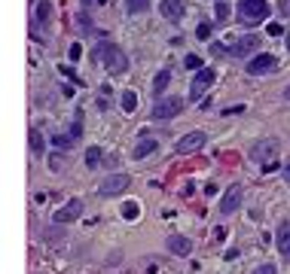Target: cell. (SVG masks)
Wrapping results in <instances>:
<instances>
[{
    "label": "cell",
    "instance_id": "cell-30",
    "mask_svg": "<svg viewBox=\"0 0 290 274\" xmlns=\"http://www.w3.org/2000/svg\"><path fill=\"white\" fill-rule=\"evenodd\" d=\"M211 52H214V55H232L226 46H220V43H211Z\"/></svg>",
    "mask_w": 290,
    "mask_h": 274
},
{
    "label": "cell",
    "instance_id": "cell-5",
    "mask_svg": "<svg viewBox=\"0 0 290 274\" xmlns=\"http://www.w3.org/2000/svg\"><path fill=\"white\" fill-rule=\"evenodd\" d=\"M183 113V98H162L153 107V119H174Z\"/></svg>",
    "mask_w": 290,
    "mask_h": 274
},
{
    "label": "cell",
    "instance_id": "cell-22",
    "mask_svg": "<svg viewBox=\"0 0 290 274\" xmlns=\"http://www.w3.org/2000/svg\"><path fill=\"white\" fill-rule=\"evenodd\" d=\"M137 213H141V210H137L135 201H125L122 204V216H125V220H137Z\"/></svg>",
    "mask_w": 290,
    "mask_h": 274
},
{
    "label": "cell",
    "instance_id": "cell-14",
    "mask_svg": "<svg viewBox=\"0 0 290 274\" xmlns=\"http://www.w3.org/2000/svg\"><path fill=\"white\" fill-rule=\"evenodd\" d=\"M168 250L174 256H190L193 253V244H190V238H183V235H171L168 238Z\"/></svg>",
    "mask_w": 290,
    "mask_h": 274
},
{
    "label": "cell",
    "instance_id": "cell-9",
    "mask_svg": "<svg viewBox=\"0 0 290 274\" xmlns=\"http://www.w3.org/2000/svg\"><path fill=\"white\" fill-rule=\"evenodd\" d=\"M251 52H260V37L257 34H245V37L235 40V46H232V55H235V58H248Z\"/></svg>",
    "mask_w": 290,
    "mask_h": 274
},
{
    "label": "cell",
    "instance_id": "cell-6",
    "mask_svg": "<svg viewBox=\"0 0 290 274\" xmlns=\"http://www.w3.org/2000/svg\"><path fill=\"white\" fill-rule=\"evenodd\" d=\"M275 155H278V140H275V137H266V140H260L251 150V158H253V162H260V165H269Z\"/></svg>",
    "mask_w": 290,
    "mask_h": 274
},
{
    "label": "cell",
    "instance_id": "cell-37",
    "mask_svg": "<svg viewBox=\"0 0 290 274\" xmlns=\"http://www.w3.org/2000/svg\"><path fill=\"white\" fill-rule=\"evenodd\" d=\"M98 3H101V6H104V3H110V0H98Z\"/></svg>",
    "mask_w": 290,
    "mask_h": 274
},
{
    "label": "cell",
    "instance_id": "cell-11",
    "mask_svg": "<svg viewBox=\"0 0 290 274\" xmlns=\"http://www.w3.org/2000/svg\"><path fill=\"white\" fill-rule=\"evenodd\" d=\"M159 13H162V18H168V21H180L183 13H187V6H183L180 0H162Z\"/></svg>",
    "mask_w": 290,
    "mask_h": 274
},
{
    "label": "cell",
    "instance_id": "cell-33",
    "mask_svg": "<svg viewBox=\"0 0 290 274\" xmlns=\"http://www.w3.org/2000/svg\"><path fill=\"white\" fill-rule=\"evenodd\" d=\"M49 165H52V171H58V168H61V155H52Z\"/></svg>",
    "mask_w": 290,
    "mask_h": 274
},
{
    "label": "cell",
    "instance_id": "cell-39",
    "mask_svg": "<svg viewBox=\"0 0 290 274\" xmlns=\"http://www.w3.org/2000/svg\"><path fill=\"white\" fill-rule=\"evenodd\" d=\"M31 3H37V0H31Z\"/></svg>",
    "mask_w": 290,
    "mask_h": 274
},
{
    "label": "cell",
    "instance_id": "cell-31",
    "mask_svg": "<svg viewBox=\"0 0 290 274\" xmlns=\"http://www.w3.org/2000/svg\"><path fill=\"white\" fill-rule=\"evenodd\" d=\"M269 34H272V37H281V34H284V28L278 25V21H272V25H269Z\"/></svg>",
    "mask_w": 290,
    "mask_h": 274
},
{
    "label": "cell",
    "instance_id": "cell-36",
    "mask_svg": "<svg viewBox=\"0 0 290 274\" xmlns=\"http://www.w3.org/2000/svg\"><path fill=\"white\" fill-rule=\"evenodd\" d=\"M83 3H86V6H89V3H98V0H83Z\"/></svg>",
    "mask_w": 290,
    "mask_h": 274
},
{
    "label": "cell",
    "instance_id": "cell-21",
    "mask_svg": "<svg viewBox=\"0 0 290 274\" xmlns=\"http://www.w3.org/2000/svg\"><path fill=\"white\" fill-rule=\"evenodd\" d=\"M125 3H129V13L132 16H137V13H147V0H125Z\"/></svg>",
    "mask_w": 290,
    "mask_h": 274
},
{
    "label": "cell",
    "instance_id": "cell-20",
    "mask_svg": "<svg viewBox=\"0 0 290 274\" xmlns=\"http://www.w3.org/2000/svg\"><path fill=\"white\" fill-rule=\"evenodd\" d=\"M71 143H74V137H67V134H55V137H52V146H55V150H71Z\"/></svg>",
    "mask_w": 290,
    "mask_h": 274
},
{
    "label": "cell",
    "instance_id": "cell-18",
    "mask_svg": "<svg viewBox=\"0 0 290 274\" xmlns=\"http://www.w3.org/2000/svg\"><path fill=\"white\" fill-rule=\"evenodd\" d=\"M86 165H89V168H98V165H101V146H89V153H86Z\"/></svg>",
    "mask_w": 290,
    "mask_h": 274
},
{
    "label": "cell",
    "instance_id": "cell-16",
    "mask_svg": "<svg viewBox=\"0 0 290 274\" xmlns=\"http://www.w3.org/2000/svg\"><path fill=\"white\" fill-rule=\"evenodd\" d=\"M28 143H31V153H34V155H40V153L46 150V140H43L40 128H31V131H28Z\"/></svg>",
    "mask_w": 290,
    "mask_h": 274
},
{
    "label": "cell",
    "instance_id": "cell-13",
    "mask_svg": "<svg viewBox=\"0 0 290 274\" xmlns=\"http://www.w3.org/2000/svg\"><path fill=\"white\" fill-rule=\"evenodd\" d=\"M275 244H278V253H281V256H290V220H284L281 225H278Z\"/></svg>",
    "mask_w": 290,
    "mask_h": 274
},
{
    "label": "cell",
    "instance_id": "cell-38",
    "mask_svg": "<svg viewBox=\"0 0 290 274\" xmlns=\"http://www.w3.org/2000/svg\"><path fill=\"white\" fill-rule=\"evenodd\" d=\"M287 49H290V34H287Z\"/></svg>",
    "mask_w": 290,
    "mask_h": 274
},
{
    "label": "cell",
    "instance_id": "cell-8",
    "mask_svg": "<svg viewBox=\"0 0 290 274\" xmlns=\"http://www.w3.org/2000/svg\"><path fill=\"white\" fill-rule=\"evenodd\" d=\"M205 131H190V134H183L180 140H177V146H174V150H177L180 155H187V153H195V150H202L205 146Z\"/></svg>",
    "mask_w": 290,
    "mask_h": 274
},
{
    "label": "cell",
    "instance_id": "cell-15",
    "mask_svg": "<svg viewBox=\"0 0 290 274\" xmlns=\"http://www.w3.org/2000/svg\"><path fill=\"white\" fill-rule=\"evenodd\" d=\"M156 146H159V143L153 140V137H144V140H137V143H135L132 155H135V158H147L150 153H156Z\"/></svg>",
    "mask_w": 290,
    "mask_h": 274
},
{
    "label": "cell",
    "instance_id": "cell-26",
    "mask_svg": "<svg viewBox=\"0 0 290 274\" xmlns=\"http://www.w3.org/2000/svg\"><path fill=\"white\" fill-rule=\"evenodd\" d=\"M195 37H199V40H208V37H211V25H208V21H202V25L195 28Z\"/></svg>",
    "mask_w": 290,
    "mask_h": 274
},
{
    "label": "cell",
    "instance_id": "cell-4",
    "mask_svg": "<svg viewBox=\"0 0 290 274\" xmlns=\"http://www.w3.org/2000/svg\"><path fill=\"white\" fill-rule=\"evenodd\" d=\"M214 76H217V73L211 70V67H202V70H195L193 83H190V101H202V95L214 86Z\"/></svg>",
    "mask_w": 290,
    "mask_h": 274
},
{
    "label": "cell",
    "instance_id": "cell-3",
    "mask_svg": "<svg viewBox=\"0 0 290 274\" xmlns=\"http://www.w3.org/2000/svg\"><path fill=\"white\" fill-rule=\"evenodd\" d=\"M129 174H107L101 180V186H98V195L101 198H113V195H119V192L129 189Z\"/></svg>",
    "mask_w": 290,
    "mask_h": 274
},
{
    "label": "cell",
    "instance_id": "cell-24",
    "mask_svg": "<svg viewBox=\"0 0 290 274\" xmlns=\"http://www.w3.org/2000/svg\"><path fill=\"white\" fill-rule=\"evenodd\" d=\"M183 67H187V70H202V58L199 55H187V58H183Z\"/></svg>",
    "mask_w": 290,
    "mask_h": 274
},
{
    "label": "cell",
    "instance_id": "cell-29",
    "mask_svg": "<svg viewBox=\"0 0 290 274\" xmlns=\"http://www.w3.org/2000/svg\"><path fill=\"white\" fill-rule=\"evenodd\" d=\"M67 55H71V61H79V58H83V46H79V43H74Z\"/></svg>",
    "mask_w": 290,
    "mask_h": 274
},
{
    "label": "cell",
    "instance_id": "cell-2",
    "mask_svg": "<svg viewBox=\"0 0 290 274\" xmlns=\"http://www.w3.org/2000/svg\"><path fill=\"white\" fill-rule=\"evenodd\" d=\"M238 16L245 21H263L269 16V0H238Z\"/></svg>",
    "mask_w": 290,
    "mask_h": 274
},
{
    "label": "cell",
    "instance_id": "cell-34",
    "mask_svg": "<svg viewBox=\"0 0 290 274\" xmlns=\"http://www.w3.org/2000/svg\"><path fill=\"white\" fill-rule=\"evenodd\" d=\"M284 171H287V177H290V158H287V162H284Z\"/></svg>",
    "mask_w": 290,
    "mask_h": 274
},
{
    "label": "cell",
    "instance_id": "cell-23",
    "mask_svg": "<svg viewBox=\"0 0 290 274\" xmlns=\"http://www.w3.org/2000/svg\"><path fill=\"white\" fill-rule=\"evenodd\" d=\"M49 13H52V6L46 3V0H40V3H37V9H34V16H37L40 21H46V18H49Z\"/></svg>",
    "mask_w": 290,
    "mask_h": 274
},
{
    "label": "cell",
    "instance_id": "cell-19",
    "mask_svg": "<svg viewBox=\"0 0 290 274\" xmlns=\"http://www.w3.org/2000/svg\"><path fill=\"white\" fill-rule=\"evenodd\" d=\"M135 107H137V95H135V91H122V110L132 113Z\"/></svg>",
    "mask_w": 290,
    "mask_h": 274
},
{
    "label": "cell",
    "instance_id": "cell-1",
    "mask_svg": "<svg viewBox=\"0 0 290 274\" xmlns=\"http://www.w3.org/2000/svg\"><path fill=\"white\" fill-rule=\"evenodd\" d=\"M92 58L104 61V67H107L110 73H125V70H129V58H125V52L119 49V46H113V43H101L98 49L92 52Z\"/></svg>",
    "mask_w": 290,
    "mask_h": 274
},
{
    "label": "cell",
    "instance_id": "cell-35",
    "mask_svg": "<svg viewBox=\"0 0 290 274\" xmlns=\"http://www.w3.org/2000/svg\"><path fill=\"white\" fill-rule=\"evenodd\" d=\"M284 101H290V86H287V88H284Z\"/></svg>",
    "mask_w": 290,
    "mask_h": 274
},
{
    "label": "cell",
    "instance_id": "cell-28",
    "mask_svg": "<svg viewBox=\"0 0 290 274\" xmlns=\"http://www.w3.org/2000/svg\"><path fill=\"white\" fill-rule=\"evenodd\" d=\"M79 134H83V116H79V113H77V122H74V128H71V137L77 140Z\"/></svg>",
    "mask_w": 290,
    "mask_h": 274
},
{
    "label": "cell",
    "instance_id": "cell-27",
    "mask_svg": "<svg viewBox=\"0 0 290 274\" xmlns=\"http://www.w3.org/2000/svg\"><path fill=\"white\" fill-rule=\"evenodd\" d=\"M226 16H229V3H226V0H217V18L223 21Z\"/></svg>",
    "mask_w": 290,
    "mask_h": 274
},
{
    "label": "cell",
    "instance_id": "cell-7",
    "mask_svg": "<svg viewBox=\"0 0 290 274\" xmlns=\"http://www.w3.org/2000/svg\"><path fill=\"white\" fill-rule=\"evenodd\" d=\"M79 213H83V201L79 198H71L64 204L61 210H55V216H52V223H58V225H67V223H77L79 220Z\"/></svg>",
    "mask_w": 290,
    "mask_h": 274
},
{
    "label": "cell",
    "instance_id": "cell-25",
    "mask_svg": "<svg viewBox=\"0 0 290 274\" xmlns=\"http://www.w3.org/2000/svg\"><path fill=\"white\" fill-rule=\"evenodd\" d=\"M58 70H61V76H67V79H74V83H77V86H83V76H77V70H74V67H64V64H61V67H58Z\"/></svg>",
    "mask_w": 290,
    "mask_h": 274
},
{
    "label": "cell",
    "instance_id": "cell-32",
    "mask_svg": "<svg viewBox=\"0 0 290 274\" xmlns=\"http://www.w3.org/2000/svg\"><path fill=\"white\" fill-rule=\"evenodd\" d=\"M251 274H275V265H260L257 271H251Z\"/></svg>",
    "mask_w": 290,
    "mask_h": 274
},
{
    "label": "cell",
    "instance_id": "cell-10",
    "mask_svg": "<svg viewBox=\"0 0 290 274\" xmlns=\"http://www.w3.org/2000/svg\"><path fill=\"white\" fill-rule=\"evenodd\" d=\"M272 67H275V55L260 52L257 58L248 61V73H251V76H260V73H266V70H272Z\"/></svg>",
    "mask_w": 290,
    "mask_h": 274
},
{
    "label": "cell",
    "instance_id": "cell-12",
    "mask_svg": "<svg viewBox=\"0 0 290 274\" xmlns=\"http://www.w3.org/2000/svg\"><path fill=\"white\" fill-rule=\"evenodd\" d=\"M238 204H241V189H238V186H229L226 195H223V201H220V213H235Z\"/></svg>",
    "mask_w": 290,
    "mask_h": 274
},
{
    "label": "cell",
    "instance_id": "cell-17",
    "mask_svg": "<svg viewBox=\"0 0 290 274\" xmlns=\"http://www.w3.org/2000/svg\"><path fill=\"white\" fill-rule=\"evenodd\" d=\"M168 83H171V70H159L156 79H153V91H156V95H162V91L168 88Z\"/></svg>",
    "mask_w": 290,
    "mask_h": 274
}]
</instances>
